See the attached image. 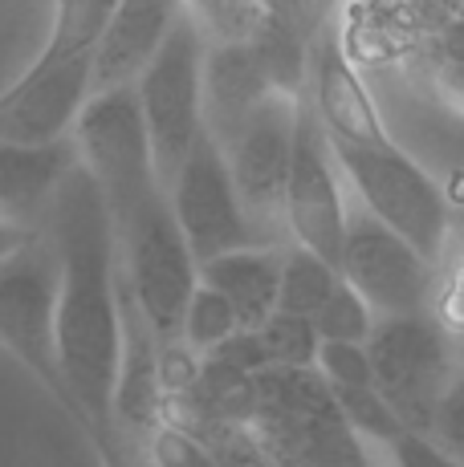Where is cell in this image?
Instances as JSON below:
<instances>
[{"instance_id":"4fadbf2b","label":"cell","mask_w":464,"mask_h":467,"mask_svg":"<svg viewBox=\"0 0 464 467\" xmlns=\"http://www.w3.org/2000/svg\"><path fill=\"white\" fill-rule=\"evenodd\" d=\"M452 13L440 0H346L338 41L354 66H387L436 45Z\"/></svg>"},{"instance_id":"e0dca14e","label":"cell","mask_w":464,"mask_h":467,"mask_svg":"<svg viewBox=\"0 0 464 467\" xmlns=\"http://www.w3.org/2000/svg\"><path fill=\"white\" fill-rule=\"evenodd\" d=\"M78 163L74 134L58 142L0 139V220L21 232H41L61 179Z\"/></svg>"},{"instance_id":"ac0fdd59","label":"cell","mask_w":464,"mask_h":467,"mask_svg":"<svg viewBox=\"0 0 464 467\" xmlns=\"http://www.w3.org/2000/svg\"><path fill=\"white\" fill-rule=\"evenodd\" d=\"M269 82L257 66L248 41L208 45L204 49V130L228 147L245 122L269 102Z\"/></svg>"},{"instance_id":"f546056e","label":"cell","mask_w":464,"mask_h":467,"mask_svg":"<svg viewBox=\"0 0 464 467\" xmlns=\"http://www.w3.org/2000/svg\"><path fill=\"white\" fill-rule=\"evenodd\" d=\"M147 443H151V455H155V467H216L208 443L195 439L187 427L172 423V419H163L151 431Z\"/></svg>"},{"instance_id":"74e56055","label":"cell","mask_w":464,"mask_h":467,"mask_svg":"<svg viewBox=\"0 0 464 467\" xmlns=\"http://www.w3.org/2000/svg\"><path fill=\"white\" fill-rule=\"evenodd\" d=\"M29 236H33V232H21V228H13V223L0 220V260H5L8 253H16V248H21Z\"/></svg>"},{"instance_id":"d4e9b609","label":"cell","mask_w":464,"mask_h":467,"mask_svg":"<svg viewBox=\"0 0 464 467\" xmlns=\"http://www.w3.org/2000/svg\"><path fill=\"white\" fill-rule=\"evenodd\" d=\"M180 427H187L195 439H204L212 451L216 467H273V460L265 455L261 439L248 423H220V419H184Z\"/></svg>"},{"instance_id":"7a4b0ae2","label":"cell","mask_w":464,"mask_h":467,"mask_svg":"<svg viewBox=\"0 0 464 467\" xmlns=\"http://www.w3.org/2000/svg\"><path fill=\"white\" fill-rule=\"evenodd\" d=\"M41 228L58 248V362L66 374L69 415L86 435H94L114 423L119 248L102 187L82 155L61 179Z\"/></svg>"},{"instance_id":"83f0119b","label":"cell","mask_w":464,"mask_h":467,"mask_svg":"<svg viewBox=\"0 0 464 467\" xmlns=\"http://www.w3.org/2000/svg\"><path fill=\"white\" fill-rule=\"evenodd\" d=\"M374 321H379L374 309L346 281L338 285V289L330 293V301L314 313V329L322 341H367Z\"/></svg>"},{"instance_id":"ffe728a7","label":"cell","mask_w":464,"mask_h":467,"mask_svg":"<svg viewBox=\"0 0 464 467\" xmlns=\"http://www.w3.org/2000/svg\"><path fill=\"white\" fill-rule=\"evenodd\" d=\"M257 66H261L265 82H269L273 94L285 98H306L310 89V41H301L298 33L285 21H278L273 13H265L261 29L248 41Z\"/></svg>"},{"instance_id":"cb8c5ba5","label":"cell","mask_w":464,"mask_h":467,"mask_svg":"<svg viewBox=\"0 0 464 467\" xmlns=\"http://www.w3.org/2000/svg\"><path fill=\"white\" fill-rule=\"evenodd\" d=\"M184 13L195 21L208 45L253 41L265 21V0H184Z\"/></svg>"},{"instance_id":"2e32d148","label":"cell","mask_w":464,"mask_h":467,"mask_svg":"<svg viewBox=\"0 0 464 467\" xmlns=\"http://www.w3.org/2000/svg\"><path fill=\"white\" fill-rule=\"evenodd\" d=\"M184 0H119L106 21L94 53V94L127 89L163 49L172 25L180 21Z\"/></svg>"},{"instance_id":"ab89813d","label":"cell","mask_w":464,"mask_h":467,"mask_svg":"<svg viewBox=\"0 0 464 467\" xmlns=\"http://www.w3.org/2000/svg\"><path fill=\"white\" fill-rule=\"evenodd\" d=\"M460 13H464V8H460Z\"/></svg>"},{"instance_id":"d6a6232c","label":"cell","mask_w":464,"mask_h":467,"mask_svg":"<svg viewBox=\"0 0 464 467\" xmlns=\"http://www.w3.org/2000/svg\"><path fill=\"white\" fill-rule=\"evenodd\" d=\"M90 443L98 447V455H102V467H155V455H151L147 435L122 431L119 423L94 431Z\"/></svg>"},{"instance_id":"5bb4252c","label":"cell","mask_w":464,"mask_h":467,"mask_svg":"<svg viewBox=\"0 0 464 467\" xmlns=\"http://www.w3.org/2000/svg\"><path fill=\"white\" fill-rule=\"evenodd\" d=\"M111 419L122 431L151 435L163 423V370H159V334L131 289L119 265V374H114Z\"/></svg>"},{"instance_id":"ba28073f","label":"cell","mask_w":464,"mask_h":467,"mask_svg":"<svg viewBox=\"0 0 464 467\" xmlns=\"http://www.w3.org/2000/svg\"><path fill=\"white\" fill-rule=\"evenodd\" d=\"M204 49H208L204 33L195 29L192 16L180 13L163 49L135 82L142 130L163 183H172L184 155L204 130Z\"/></svg>"},{"instance_id":"277c9868","label":"cell","mask_w":464,"mask_h":467,"mask_svg":"<svg viewBox=\"0 0 464 467\" xmlns=\"http://www.w3.org/2000/svg\"><path fill=\"white\" fill-rule=\"evenodd\" d=\"M248 427L273 467H374L371 447L343 419L318 366H269L257 374Z\"/></svg>"},{"instance_id":"8d00e7d4","label":"cell","mask_w":464,"mask_h":467,"mask_svg":"<svg viewBox=\"0 0 464 467\" xmlns=\"http://www.w3.org/2000/svg\"><path fill=\"white\" fill-rule=\"evenodd\" d=\"M436 89L444 94V102H448L452 110L464 114V66L440 61V69H436Z\"/></svg>"},{"instance_id":"4316f807","label":"cell","mask_w":464,"mask_h":467,"mask_svg":"<svg viewBox=\"0 0 464 467\" xmlns=\"http://www.w3.org/2000/svg\"><path fill=\"white\" fill-rule=\"evenodd\" d=\"M432 317L448 334H464V228H457V223H452V236L444 244L440 265H436Z\"/></svg>"},{"instance_id":"30bf717a","label":"cell","mask_w":464,"mask_h":467,"mask_svg":"<svg viewBox=\"0 0 464 467\" xmlns=\"http://www.w3.org/2000/svg\"><path fill=\"white\" fill-rule=\"evenodd\" d=\"M167 195H172V212L180 220V232L195 265L208 256L232 253V248L265 244L257 223L248 220L237 183H232L225 147L208 130H200V139L184 155L180 171L167 183Z\"/></svg>"},{"instance_id":"7402d4cb","label":"cell","mask_w":464,"mask_h":467,"mask_svg":"<svg viewBox=\"0 0 464 467\" xmlns=\"http://www.w3.org/2000/svg\"><path fill=\"white\" fill-rule=\"evenodd\" d=\"M334 402L351 431L371 447V451H391L395 439L404 435V423L391 410V402L379 394V386H330Z\"/></svg>"},{"instance_id":"52a82bcc","label":"cell","mask_w":464,"mask_h":467,"mask_svg":"<svg viewBox=\"0 0 464 467\" xmlns=\"http://www.w3.org/2000/svg\"><path fill=\"white\" fill-rule=\"evenodd\" d=\"M374 386L391 402L404 431L432 435V419L444 390L457 379V346L432 313L379 317L367 337Z\"/></svg>"},{"instance_id":"8992f818","label":"cell","mask_w":464,"mask_h":467,"mask_svg":"<svg viewBox=\"0 0 464 467\" xmlns=\"http://www.w3.org/2000/svg\"><path fill=\"white\" fill-rule=\"evenodd\" d=\"M0 346L69 410L58 362V248L46 228L0 260Z\"/></svg>"},{"instance_id":"9c48e42d","label":"cell","mask_w":464,"mask_h":467,"mask_svg":"<svg viewBox=\"0 0 464 467\" xmlns=\"http://www.w3.org/2000/svg\"><path fill=\"white\" fill-rule=\"evenodd\" d=\"M343 281L374 309V317H412L432 313L436 301V265L419 256L399 232L374 220L367 208L346 215Z\"/></svg>"},{"instance_id":"603a6c76","label":"cell","mask_w":464,"mask_h":467,"mask_svg":"<svg viewBox=\"0 0 464 467\" xmlns=\"http://www.w3.org/2000/svg\"><path fill=\"white\" fill-rule=\"evenodd\" d=\"M237 329H240V317H237V309H232V301L220 289H212V285L195 281L192 297L184 305L180 337L195 349V354H208V349H216L220 341H228Z\"/></svg>"},{"instance_id":"e575fe53","label":"cell","mask_w":464,"mask_h":467,"mask_svg":"<svg viewBox=\"0 0 464 467\" xmlns=\"http://www.w3.org/2000/svg\"><path fill=\"white\" fill-rule=\"evenodd\" d=\"M387 460H391V467H460L457 460H448L432 439L416 435V431H404V435L395 439V447L387 451Z\"/></svg>"},{"instance_id":"5b68a950","label":"cell","mask_w":464,"mask_h":467,"mask_svg":"<svg viewBox=\"0 0 464 467\" xmlns=\"http://www.w3.org/2000/svg\"><path fill=\"white\" fill-rule=\"evenodd\" d=\"M330 150H334V163L351 183L359 208H367L374 220L399 232L419 256L440 265L444 244L452 236V215L436 179L412 155H404L395 142L330 139Z\"/></svg>"},{"instance_id":"44dd1931","label":"cell","mask_w":464,"mask_h":467,"mask_svg":"<svg viewBox=\"0 0 464 467\" xmlns=\"http://www.w3.org/2000/svg\"><path fill=\"white\" fill-rule=\"evenodd\" d=\"M343 285L330 260L301 244H285L281 248V289H278V309L298 313V317H314L318 309L330 301V293Z\"/></svg>"},{"instance_id":"836d02e7","label":"cell","mask_w":464,"mask_h":467,"mask_svg":"<svg viewBox=\"0 0 464 467\" xmlns=\"http://www.w3.org/2000/svg\"><path fill=\"white\" fill-rule=\"evenodd\" d=\"M208 354H220L225 362L232 366H240V370H248V374H261V370H269V349H265V341L257 329H237L228 341H220L216 349H208Z\"/></svg>"},{"instance_id":"f35d334b","label":"cell","mask_w":464,"mask_h":467,"mask_svg":"<svg viewBox=\"0 0 464 467\" xmlns=\"http://www.w3.org/2000/svg\"><path fill=\"white\" fill-rule=\"evenodd\" d=\"M452 346H457V370L464 379V334H452Z\"/></svg>"},{"instance_id":"4dcf8cb0","label":"cell","mask_w":464,"mask_h":467,"mask_svg":"<svg viewBox=\"0 0 464 467\" xmlns=\"http://www.w3.org/2000/svg\"><path fill=\"white\" fill-rule=\"evenodd\" d=\"M265 8H269L278 21L290 25L301 41H310V49H314V41L338 25L343 0H265Z\"/></svg>"},{"instance_id":"1f68e13d","label":"cell","mask_w":464,"mask_h":467,"mask_svg":"<svg viewBox=\"0 0 464 467\" xmlns=\"http://www.w3.org/2000/svg\"><path fill=\"white\" fill-rule=\"evenodd\" d=\"M432 439L448 460H457L464 467V379L457 374L452 386L444 390L440 407H436V419H432Z\"/></svg>"},{"instance_id":"f1b7e54d","label":"cell","mask_w":464,"mask_h":467,"mask_svg":"<svg viewBox=\"0 0 464 467\" xmlns=\"http://www.w3.org/2000/svg\"><path fill=\"white\" fill-rule=\"evenodd\" d=\"M314 366L330 386H374L367 341H322Z\"/></svg>"},{"instance_id":"7c38bea8","label":"cell","mask_w":464,"mask_h":467,"mask_svg":"<svg viewBox=\"0 0 464 467\" xmlns=\"http://www.w3.org/2000/svg\"><path fill=\"white\" fill-rule=\"evenodd\" d=\"M298 106H301V98L269 94V102L225 147L232 183H237L248 220L257 223L265 244L290 240V232H285V179H290Z\"/></svg>"},{"instance_id":"8fae6325","label":"cell","mask_w":464,"mask_h":467,"mask_svg":"<svg viewBox=\"0 0 464 467\" xmlns=\"http://www.w3.org/2000/svg\"><path fill=\"white\" fill-rule=\"evenodd\" d=\"M346 195H343V171L334 163L326 127L318 122L310 98H301L298 122H293V155L290 179H285V232L290 244H301L310 253L338 268L346 240Z\"/></svg>"},{"instance_id":"d6986e66","label":"cell","mask_w":464,"mask_h":467,"mask_svg":"<svg viewBox=\"0 0 464 467\" xmlns=\"http://www.w3.org/2000/svg\"><path fill=\"white\" fill-rule=\"evenodd\" d=\"M281 248L285 244H248V248H232V253L208 256L195 265L200 281L220 289L232 301L240 329H261L265 317L278 309Z\"/></svg>"},{"instance_id":"9a60e30c","label":"cell","mask_w":464,"mask_h":467,"mask_svg":"<svg viewBox=\"0 0 464 467\" xmlns=\"http://www.w3.org/2000/svg\"><path fill=\"white\" fill-rule=\"evenodd\" d=\"M310 106H314L318 122L326 127L330 139L346 142H391L383 114L374 106L359 78V66L346 57L343 41H338V25L314 41L310 49Z\"/></svg>"},{"instance_id":"6da1fadb","label":"cell","mask_w":464,"mask_h":467,"mask_svg":"<svg viewBox=\"0 0 464 467\" xmlns=\"http://www.w3.org/2000/svg\"><path fill=\"white\" fill-rule=\"evenodd\" d=\"M74 147L102 187L119 265L151 329L159 341L180 337L184 305L200 273L172 212L167 183L159 179L155 159H151L135 86L94 94L74 122Z\"/></svg>"},{"instance_id":"3957f363","label":"cell","mask_w":464,"mask_h":467,"mask_svg":"<svg viewBox=\"0 0 464 467\" xmlns=\"http://www.w3.org/2000/svg\"><path fill=\"white\" fill-rule=\"evenodd\" d=\"M119 0H58L41 57L0 94V139L58 142L94 98V53Z\"/></svg>"},{"instance_id":"d590c367","label":"cell","mask_w":464,"mask_h":467,"mask_svg":"<svg viewBox=\"0 0 464 467\" xmlns=\"http://www.w3.org/2000/svg\"><path fill=\"white\" fill-rule=\"evenodd\" d=\"M432 49L440 53V61H448V66H464V13H452L448 21H444Z\"/></svg>"},{"instance_id":"484cf974","label":"cell","mask_w":464,"mask_h":467,"mask_svg":"<svg viewBox=\"0 0 464 467\" xmlns=\"http://www.w3.org/2000/svg\"><path fill=\"white\" fill-rule=\"evenodd\" d=\"M257 334H261L265 349H269L273 366H314L318 346H322L314 317H298V313H285V309H273Z\"/></svg>"}]
</instances>
